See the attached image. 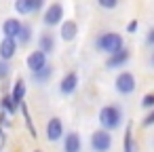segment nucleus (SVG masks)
I'll return each mask as SVG.
<instances>
[{
  "mask_svg": "<svg viewBox=\"0 0 154 152\" xmlns=\"http://www.w3.org/2000/svg\"><path fill=\"white\" fill-rule=\"evenodd\" d=\"M45 9V0H15V11L19 15H34Z\"/></svg>",
  "mask_w": 154,
  "mask_h": 152,
  "instance_id": "obj_7",
  "label": "nucleus"
},
{
  "mask_svg": "<svg viewBox=\"0 0 154 152\" xmlns=\"http://www.w3.org/2000/svg\"><path fill=\"white\" fill-rule=\"evenodd\" d=\"M9 74H11V66H9V61H2V59H0V80H5Z\"/></svg>",
  "mask_w": 154,
  "mask_h": 152,
  "instance_id": "obj_24",
  "label": "nucleus"
},
{
  "mask_svg": "<svg viewBox=\"0 0 154 152\" xmlns=\"http://www.w3.org/2000/svg\"><path fill=\"white\" fill-rule=\"evenodd\" d=\"M114 89H116L118 95H125V97L131 95V93H135V89H137V78H135V74L129 72V70L118 72L116 78H114Z\"/></svg>",
  "mask_w": 154,
  "mask_h": 152,
  "instance_id": "obj_3",
  "label": "nucleus"
},
{
  "mask_svg": "<svg viewBox=\"0 0 154 152\" xmlns=\"http://www.w3.org/2000/svg\"><path fill=\"white\" fill-rule=\"evenodd\" d=\"M112 133L110 131H103V129H97L91 133V139H89V146H91V152H110L112 150Z\"/></svg>",
  "mask_w": 154,
  "mask_h": 152,
  "instance_id": "obj_4",
  "label": "nucleus"
},
{
  "mask_svg": "<svg viewBox=\"0 0 154 152\" xmlns=\"http://www.w3.org/2000/svg\"><path fill=\"white\" fill-rule=\"evenodd\" d=\"M129 59H131V51L125 47L122 51H118V53H114V55H108V57H106V68H108V70L125 68V66L129 64Z\"/></svg>",
  "mask_w": 154,
  "mask_h": 152,
  "instance_id": "obj_8",
  "label": "nucleus"
},
{
  "mask_svg": "<svg viewBox=\"0 0 154 152\" xmlns=\"http://www.w3.org/2000/svg\"><path fill=\"white\" fill-rule=\"evenodd\" d=\"M17 49H19V42L15 38H2V40H0V59H2V61H11L17 55Z\"/></svg>",
  "mask_w": 154,
  "mask_h": 152,
  "instance_id": "obj_11",
  "label": "nucleus"
},
{
  "mask_svg": "<svg viewBox=\"0 0 154 152\" xmlns=\"http://www.w3.org/2000/svg\"><path fill=\"white\" fill-rule=\"evenodd\" d=\"M63 137H66L63 120H61L59 116H51V118L47 120V139H49L51 144H55V141H59V139H63Z\"/></svg>",
  "mask_w": 154,
  "mask_h": 152,
  "instance_id": "obj_6",
  "label": "nucleus"
},
{
  "mask_svg": "<svg viewBox=\"0 0 154 152\" xmlns=\"http://www.w3.org/2000/svg\"><path fill=\"white\" fill-rule=\"evenodd\" d=\"M63 15H66V9L61 2H51L45 11H42V23L47 28H55V26H61L63 23Z\"/></svg>",
  "mask_w": 154,
  "mask_h": 152,
  "instance_id": "obj_5",
  "label": "nucleus"
},
{
  "mask_svg": "<svg viewBox=\"0 0 154 152\" xmlns=\"http://www.w3.org/2000/svg\"><path fill=\"white\" fill-rule=\"evenodd\" d=\"M49 61H47V55L42 53V51H30L28 53V57H26V66H28V70L34 74V72H38V70H42L45 66H47Z\"/></svg>",
  "mask_w": 154,
  "mask_h": 152,
  "instance_id": "obj_9",
  "label": "nucleus"
},
{
  "mask_svg": "<svg viewBox=\"0 0 154 152\" xmlns=\"http://www.w3.org/2000/svg\"><path fill=\"white\" fill-rule=\"evenodd\" d=\"M97 120H99V125H101L103 131H110V133H112V131H116V129L122 127V123H125V112H122V108H120L118 104H108V106H103V108L99 110Z\"/></svg>",
  "mask_w": 154,
  "mask_h": 152,
  "instance_id": "obj_1",
  "label": "nucleus"
},
{
  "mask_svg": "<svg viewBox=\"0 0 154 152\" xmlns=\"http://www.w3.org/2000/svg\"><path fill=\"white\" fill-rule=\"evenodd\" d=\"M32 34H34L32 26H30V23H23V28H21L19 36H17V42H19V45H30V40H32Z\"/></svg>",
  "mask_w": 154,
  "mask_h": 152,
  "instance_id": "obj_20",
  "label": "nucleus"
},
{
  "mask_svg": "<svg viewBox=\"0 0 154 152\" xmlns=\"http://www.w3.org/2000/svg\"><path fill=\"white\" fill-rule=\"evenodd\" d=\"M55 47H57V42H55V36L51 32L40 34V38H38V51H42L45 55H51L55 51Z\"/></svg>",
  "mask_w": 154,
  "mask_h": 152,
  "instance_id": "obj_17",
  "label": "nucleus"
},
{
  "mask_svg": "<svg viewBox=\"0 0 154 152\" xmlns=\"http://www.w3.org/2000/svg\"><path fill=\"white\" fill-rule=\"evenodd\" d=\"M118 2L120 0H97V7L103 9V11H114L118 7Z\"/></svg>",
  "mask_w": 154,
  "mask_h": 152,
  "instance_id": "obj_22",
  "label": "nucleus"
},
{
  "mask_svg": "<svg viewBox=\"0 0 154 152\" xmlns=\"http://www.w3.org/2000/svg\"><path fill=\"white\" fill-rule=\"evenodd\" d=\"M32 152H42V150H32Z\"/></svg>",
  "mask_w": 154,
  "mask_h": 152,
  "instance_id": "obj_29",
  "label": "nucleus"
},
{
  "mask_svg": "<svg viewBox=\"0 0 154 152\" xmlns=\"http://www.w3.org/2000/svg\"><path fill=\"white\" fill-rule=\"evenodd\" d=\"M141 108L154 110V91H150V93H146V95L141 97Z\"/></svg>",
  "mask_w": 154,
  "mask_h": 152,
  "instance_id": "obj_23",
  "label": "nucleus"
},
{
  "mask_svg": "<svg viewBox=\"0 0 154 152\" xmlns=\"http://www.w3.org/2000/svg\"><path fill=\"white\" fill-rule=\"evenodd\" d=\"M152 144H154V139H152Z\"/></svg>",
  "mask_w": 154,
  "mask_h": 152,
  "instance_id": "obj_30",
  "label": "nucleus"
},
{
  "mask_svg": "<svg viewBox=\"0 0 154 152\" xmlns=\"http://www.w3.org/2000/svg\"><path fill=\"white\" fill-rule=\"evenodd\" d=\"M21 28H23V21H21L19 17H9V19L2 21V36H5V38H15V40H17Z\"/></svg>",
  "mask_w": 154,
  "mask_h": 152,
  "instance_id": "obj_10",
  "label": "nucleus"
},
{
  "mask_svg": "<svg viewBox=\"0 0 154 152\" xmlns=\"http://www.w3.org/2000/svg\"><path fill=\"white\" fill-rule=\"evenodd\" d=\"M21 112H23V118H26V127L30 129V135H32V137H38L36 127H34V123H32V116H30V110H28L26 104H21Z\"/></svg>",
  "mask_w": 154,
  "mask_h": 152,
  "instance_id": "obj_21",
  "label": "nucleus"
},
{
  "mask_svg": "<svg viewBox=\"0 0 154 152\" xmlns=\"http://www.w3.org/2000/svg\"><path fill=\"white\" fill-rule=\"evenodd\" d=\"M122 152H139V144L135 141L133 135V125L129 123L125 129V137H122Z\"/></svg>",
  "mask_w": 154,
  "mask_h": 152,
  "instance_id": "obj_16",
  "label": "nucleus"
},
{
  "mask_svg": "<svg viewBox=\"0 0 154 152\" xmlns=\"http://www.w3.org/2000/svg\"><path fill=\"white\" fill-rule=\"evenodd\" d=\"M95 49L101 51V53H106V55H114V53H118V51L125 49V38H122V34L112 32V30L101 32L95 38Z\"/></svg>",
  "mask_w": 154,
  "mask_h": 152,
  "instance_id": "obj_2",
  "label": "nucleus"
},
{
  "mask_svg": "<svg viewBox=\"0 0 154 152\" xmlns=\"http://www.w3.org/2000/svg\"><path fill=\"white\" fill-rule=\"evenodd\" d=\"M26 91H28V87H26V80H23V78H17V80L13 82V91H11V95H13V97H15L19 104H23Z\"/></svg>",
  "mask_w": 154,
  "mask_h": 152,
  "instance_id": "obj_19",
  "label": "nucleus"
},
{
  "mask_svg": "<svg viewBox=\"0 0 154 152\" xmlns=\"http://www.w3.org/2000/svg\"><path fill=\"white\" fill-rule=\"evenodd\" d=\"M137 28H139V21H137V19H131V21L127 23V32H129V34L137 32Z\"/></svg>",
  "mask_w": 154,
  "mask_h": 152,
  "instance_id": "obj_26",
  "label": "nucleus"
},
{
  "mask_svg": "<svg viewBox=\"0 0 154 152\" xmlns=\"http://www.w3.org/2000/svg\"><path fill=\"white\" fill-rule=\"evenodd\" d=\"M0 110H2L5 114H9V116H15V114L21 110V104H19L11 93H5L2 99H0Z\"/></svg>",
  "mask_w": 154,
  "mask_h": 152,
  "instance_id": "obj_14",
  "label": "nucleus"
},
{
  "mask_svg": "<svg viewBox=\"0 0 154 152\" xmlns=\"http://www.w3.org/2000/svg\"><path fill=\"white\" fill-rule=\"evenodd\" d=\"M148 64H150V68H154V49H152V53H150V59H148Z\"/></svg>",
  "mask_w": 154,
  "mask_h": 152,
  "instance_id": "obj_27",
  "label": "nucleus"
},
{
  "mask_svg": "<svg viewBox=\"0 0 154 152\" xmlns=\"http://www.w3.org/2000/svg\"><path fill=\"white\" fill-rule=\"evenodd\" d=\"M63 152H82V139L76 131L66 133L63 137Z\"/></svg>",
  "mask_w": 154,
  "mask_h": 152,
  "instance_id": "obj_15",
  "label": "nucleus"
},
{
  "mask_svg": "<svg viewBox=\"0 0 154 152\" xmlns=\"http://www.w3.org/2000/svg\"><path fill=\"white\" fill-rule=\"evenodd\" d=\"M78 74L76 72H68L63 78H61V82H59V93L61 95H72L76 89H78Z\"/></svg>",
  "mask_w": 154,
  "mask_h": 152,
  "instance_id": "obj_13",
  "label": "nucleus"
},
{
  "mask_svg": "<svg viewBox=\"0 0 154 152\" xmlns=\"http://www.w3.org/2000/svg\"><path fill=\"white\" fill-rule=\"evenodd\" d=\"M53 72H55V68H53L51 64H47L42 70H38V72L32 74V82H36V85H47V82L53 78Z\"/></svg>",
  "mask_w": 154,
  "mask_h": 152,
  "instance_id": "obj_18",
  "label": "nucleus"
},
{
  "mask_svg": "<svg viewBox=\"0 0 154 152\" xmlns=\"http://www.w3.org/2000/svg\"><path fill=\"white\" fill-rule=\"evenodd\" d=\"M2 129H5V127H2V125H0V137H2V135H5V133H2Z\"/></svg>",
  "mask_w": 154,
  "mask_h": 152,
  "instance_id": "obj_28",
  "label": "nucleus"
},
{
  "mask_svg": "<svg viewBox=\"0 0 154 152\" xmlns=\"http://www.w3.org/2000/svg\"><path fill=\"white\" fill-rule=\"evenodd\" d=\"M59 36L63 42H72L78 36V23L74 19H63V23L59 26Z\"/></svg>",
  "mask_w": 154,
  "mask_h": 152,
  "instance_id": "obj_12",
  "label": "nucleus"
},
{
  "mask_svg": "<svg viewBox=\"0 0 154 152\" xmlns=\"http://www.w3.org/2000/svg\"><path fill=\"white\" fill-rule=\"evenodd\" d=\"M146 45L154 49V26H152V28L148 30V34H146Z\"/></svg>",
  "mask_w": 154,
  "mask_h": 152,
  "instance_id": "obj_25",
  "label": "nucleus"
}]
</instances>
